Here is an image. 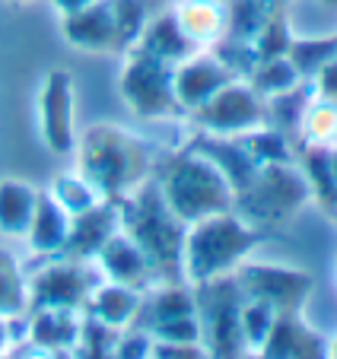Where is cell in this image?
Masks as SVG:
<instances>
[{"instance_id":"obj_1","label":"cell","mask_w":337,"mask_h":359,"mask_svg":"<svg viewBox=\"0 0 337 359\" xmlns=\"http://www.w3.org/2000/svg\"><path fill=\"white\" fill-rule=\"evenodd\" d=\"M77 172L105 201H121L150 182L156 169L153 147L118 124H93L77 137Z\"/></svg>"},{"instance_id":"obj_2","label":"cell","mask_w":337,"mask_h":359,"mask_svg":"<svg viewBox=\"0 0 337 359\" xmlns=\"http://www.w3.org/2000/svg\"><path fill=\"white\" fill-rule=\"evenodd\" d=\"M115 203L118 217H121V232H128L137 248L150 258L156 277H162V283H178L182 280V242L188 226L168 210V203L159 194V184L150 178L134 194Z\"/></svg>"},{"instance_id":"obj_3","label":"cell","mask_w":337,"mask_h":359,"mask_svg":"<svg viewBox=\"0 0 337 359\" xmlns=\"http://www.w3.org/2000/svg\"><path fill=\"white\" fill-rule=\"evenodd\" d=\"M264 229H255L236 213H216V217L197 219L185 229L182 242V280L191 286L207 280L226 277L251 255V248L264 242Z\"/></svg>"},{"instance_id":"obj_4","label":"cell","mask_w":337,"mask_h":359,"mask_svg":"<svg viewBox=\"0 0 337 359\" xmlns=\"http://www.w3.org/2000/svg\"><path fill=\"white\" fill-rule=\"evenodd\" d=\"M156 184H159V194L168 203V210L185 226L216 217V213H230L232 201H236L232 184L201 149H185L172 156L159 169Z\"/></svg>"},{"instance_id":"obj_5","label":"cell","mask_w":337,"mask_h":359,"mask_svg":"<svg viewBox=\"0 0 337 359\" xmlns=\"http://www.w3.org/2000/svg\"><path fill=\"white\" fill-rule=\"evenodd\" d=\"M309 191V178L299 175L293 163L258 165L255 178L232 201V213L255 229H267V226H277L286 217H293L305 203Z\"/></svg>"},{"instance_id":"obj_6","label":"cell","mask_w":337,"mask_h":359,"mask_svg":"<svg viewBox=\"0 0 337 359\" xmlns=\"http://www.w3.org/2000/svg\"><path fill=\"white\" fill-rule=\"evenodd\" d=\"M245 302V292L239 286L236 273L207 280L194 286V315L201 325V344L213 359H242L245 340L239 331V309Z\"/></svg>"},{"instance_id":"obj_7","label":"cell","mask_w":337,"mask_h":359,"mask_svg":"<svg viewBox=\"0 0 337 359\" xmlns=\"http://www.w3.org/2000/svg\"><path fill=\"white\" fill-rule=\"evenodd\" d=\"M176 67L159 57L147 55L140 48H128V64L121 70V95L131 111L140 118H172L178 115L176 86H172Z\"/></svg>"},{"instance_id":"obj_8","label":"cell","mask_w":337,"mask_h":359,"mask_svg":"<svg viewBox=\"0 0 337 359\" xmlns=\"http://www.w3.org/2000/svg\"><path fill=\"white\" fill-rule=\"evenodd\" d=\"M194 121L213 137H239L267 124V105L251 83L232 80L201 109H194Z\"/></svg>"},{"instance_id":"obj_9","label":"cell","mask_w":337,"mask_h":359,"mask_svg":"<svg viewBox=\"0 0 337 359\" xmlns=\"http://www.w3.org/2000/svg\"><path fill=\"white\" fill-rule=\"evenodd\" d=\"M236 280L242 286L245 296L264 299L277 309V315H293L299 312V305L309 299L312 277L303 271H290V267H274V264H239Z\"/></svg>"},{"instance_id":"obj_10","label":"cell","mask_w":337,"mask_h":359,"mask_svg":"<svg viewBox=\"0 0 337 359\" xmlns=\"http://www.w3.org/2000/svg\"><path fill=\"white\" fill-rule=\"evenodd\" d=\"M39 124L41 140L51 153L70 156L77 147L74 128V80L67 70H51L39 93Z\"/></svg>"},{"instance_id":"obj_11","label":"cell","mask_w":337,"mask_h":359,"mask_svg":"<svg viewBox=\"0 0 337 359\" xmlns=\"http://www.w3.org/2000/svg\"><path fill=\"white\" fill-rule=\"evenodd\" d=\"M95 283L86 280L83 261H61L41 271L26 283L29 290V305L32 312L39 309H61V312H77L80 305H86L89 292Z\"/></svg>"},{"instance_id":"obj_12","label":"cell","mask_w":337,"mask_h":359,"mask_svg":"<svg viewBox=\"0 0 337 359\" xmlns=\"http://www.w3.org/2000/svg\"><path fill=\"white\" fill-rule=\"evenodd\" d=\"M232 80H236V76L223 67V61L213 51H194L188 61L176 64V74H172L178 109L182 111L201 109L204 102L213 99V95Z\"/></svg>"},{"instance_id":"obj_13","label":"cell","mask_w":337,"mask_h":359,"mask_svg":"<svg viewBox=\"0 0 337 359\" xmlns=\"http://www.w3.org/2000/svg\"><path fill=\"white\" fill-rule=\"evenodd\" d=\"M95 264H99L102 277H105L108 283H121V286H131V290H140V292L150 290V283L156 280V271H153V264H150V258L137 248L134 238L121 229L99 248Z\"/></svg>"},{"instance_id":"obj_14","label":"cell","mask_w":337,"mask_h":359,"mask_svg":"<svg viewBox=\"0 0 337 359\" xmlns=\"http://www.w3.org/2000/svg\"><path fill=\"white\" fill-rule=\"evenodd\" d=\"M64 39L70 45L83 48V51H124L121 35H118V22L112 13V0H95L93 7L80 10L74 16H64Z\"/></svg>"},{"instance_id":"obj_15","label":"cell","mask_w":337,"mask_h":359,"mask_svg":"<svg viewBox=\"0 0 337 359\" xmlns=\"http://www.w3.org/2000/svg\"><path fill=\"white\" fill-rule=\"evenodd\" d=\"M121 229V217H118V203L115 201H102L93 210L74 217L70 226V238L64 245V258L67 261H89L99 255V248Z\"/></svg>"},{"instance_id":"obj_16","label":"cell","mask_w":337,"mask_h":359,"mask_svg":"<svg viewBox=\"0 0 337 359\" xmlns=\"http://www.w3.org/2000/svg\"><path fill=\"white\" fill-rule=\"evenodd\" d=\"M261 359H328V344L299 321V312L277 315L261 346Z\"/></svg>"},{"instance_id":"obj_17","label":"cell","mask_w":337,"mask_h":359,"mask_svg":"<svg viewBox=\"0 0 337 359\" xmlns=\"http://www.w3.org/2000/svg\"><path fill=\"white\" fill-rule=\"evenodd\" d=\"M70 226H74V217L48 191H39L35 217L26 232V242L32 248V255H45V258L48 255H61L70 238Z\"/></svg>"},{"instance_id":"obj_18","label":"cell","mask_w":337,"mask_h":359,"mask_svg":"<svg viewBox=\"0 0 337 359\" xmlns=\"http://www.w3.org/2000/svg\"><path fill=\"white\" fill-rule=\"evenodd\" d=\"M86 305H89V312H93V318L99 321V325L124 331V327H134L137 315H140L143 292L131 290V286H121V283H108V280H102L99 286H93Z\"/></svg>"},{"instance_id":"obj_19","label":"cell","mask_w":337,"mask_h":359,"mask_svg":"<svg viewBox=\"0 0 337 359\" xmlns=\"http://www.w3.org/2000/svg\"><path fill=\"white\" fill-rule=\"evenodd\" d=\"M134 48H140V51H147V55L159 57V61H166V64H172V67L188 61L194 51H201V48L178 29V22L172 13H162V16H156V20H147V26H143V32H140V39H137Z\"/></svg>"},{"instance_id":"obj_20","label":"cell","mask_w":337,"mask_h":359,"mask_svg":"<svg viewBox=\"0 0 337 359\" xmlns=\"http://www.w3.org/2000/svg\"><path fill=\"white\" fill-rule=\"evenodd\" d=\"M172 16L197 48L216 45L226 35V4H220V0H182L172 10Z\"/></svg>"},{"instance_id":"obj_21","label":"cell","mask_w":337,"mask_h":359,"mask_svg":"<svg viewBox=\"0 0 337 359\" xmlns=\"http://www.w3.org/2000/svg\"><path fill=\"white\" fill-rule=\"evenodd\" d=\"M35 203H39V188L20 178H0V232L10 238H26Z\"/></svg>"},{"instance_id":"obj_22","label":"cell","mask_w":337,"mask_h":359,"mask_svg":"<svg viewBox=\"0 0 337 359\" xmlns=\"http://www.w3.org/2000/svg\"><path fill=\"white\" fill-rule=\"evenodd\" d=\"M194 315V292L188 286L178 283H162L159 290L150 292V299H143L140 305V315H137L134 327H153L162 325V321H172V318H188Z\"/></svg>"},{"instance_id":"obj_23","label":"cell","mask_w":337,"mask_h":359,"mask_svg":"<svg viewBox=\"0 0 337 359\" xmlns=\"http://www.w3.org/2000/svg\"><path fill=\"white\" fill-rule=\"evenodd\" d=\"M29 340L45 350H70L80 340V321L74 312H61V309H39L32 312L29 321Z\"/></svg>"},{"instance_id":"obj_24","label":"cell","mask_w":337,"mask_h":359,"mask_svg":"<svg viewBox=\"0 0 337 359\" xmlns=\"http://www.w3.org/2000/svg\"><path fill=\"white\" fill-rule=\"evenodd\" d=\"M277 10H280L277 0H226V35L223 39L255 41V35Z\"/></svg>"},{"instance_id":"obj_25","label":"cell","mask_w":337,"mask_h":359,"mask_svg":"<svg viewBox=\"0 0 337 359\" xmlns=\"http://www.w3.org/2000/svg\"><path fill=\"white\" fill-rule=\"evenodd\" d=\"M249 83L261 99H274V95H284V93H290V89H296L299 83H305V80L296 74V67H293L286 57H270V61H258Z\"/></svg>"},{"instance_id":"obj_26","label":"cell","mask_w":337,"mask_h":359,"mask_svg":"<svg viewBox=\"0 0 337 359\" xmlns=\"http://www.w3.org/2000/svg\"><path fill=\"white\" fill-rule=\"evenodd\" d=\"M48 194H51L54 201L61 203V207L70 213V217H80V213L93 210L95 203L105 201V197H102L99 191H95L93 184H89L86 178L80 175V172H70V175H58V178L51 182V188H48Z\"/></svg>"},{"instance_id":"obj_27","label":"cell","mask_w":337,"mask_h":359,"mask_svg":"<svg viewBox=\"0 0 337 359\" xmlns=\"http://www.w3.org/2000/svg\"><path fill=\"white\" fill-rule=\"evenodd\" d=\"M277 321V309L264 299H251L245 296L242 309H239V331H242V340H245V350L249 353H261L264 340H267L270 327Z\"/></svg>"},{"instance_id":"obj_28","label":"cell","mask_w":337,"mask_h":359,"mask_svg":"<svg viewBox=\"0 0 337 359\" xmlns=\"http://www.w3.org/2000/svg\"><path fill=\"white\" fill-rule=\"evenodd\" d=\"M29 305V290L22 271L10 251L0 248V318H16Z\"/></svg>"},{"instance_id":"obj_29","label":"cell","mask_w":337,"mask_h":359,"mask_svg":"<svg viewBox=\"0 0 337 359\" xmlns=\"http://www.w3.org/2000/svg\"><path fill=\"white\" fill-rule=\"evenodd\" d=\"M337 57V35L331 39H303V41H293L290 51H286V61L296 67V74L303 76H315L318 70L324 67L328 61Z\"/></svg>"},{"instance_id":"obj_30","label":"cell","mask_w":337,"mask_h":359,"mask_svg":"<svg viewBox=\"0 0 337 359\" xmlns=\"http://www.w3.org/2000/svg\"><path fill=\"white\" fill-rule=\"evenodd\" d=\"M305 137L318 147H337V102H324V99H312L309 109L303 115L299 124Z\"/></svg>"},{"instance_id":"obj_31","label":"cell","mask_w":337,"mask_h":359,"mask_svg":"<svg viewBox=\"0 0 337 359\" xmlns=\"http://www.w3.org/2000/svg\"><path fill=\"white\" fill-rule=\"evenodd\" d=\"M290 45H293V35H290V22H286L284 10H277V13L270 16L267 22H264L261 32L255 35V41H251V48H255L258 61H270V57H286Z\"/></svg>"},{"instance_id":"obj_32","label":"cell","mask_w":337,"mask_h":359,"mask_svg":"<svg viewBox=\"0 0 337 359\" xmlns=\"http://www.w3.org/2000/svg\"><path fill=\"white\" fill-rule=\"evenodd\" d=\"M147 334L153 337V344H201V325H197V315L162 321V325L147 327Z\"/></svg>"},{"instance_id":"obj_33","label":"cell","mask_w":337,"mask_h":359,"mask_svg":"<svg viewBox=\"0 0 337 359\" xmlns=\"http://www.w3.org/2000/svg\"><path fill=\"white\" fill-rule=\"evenodd\" d=\"M150 359H213L204 344H153Z\"/></svg>"},{"instance_id":"obj_34","label":"cell","mask_w":337,"mask_h":359,"mask_svg":"<svg viewBox=\"0 0 337 359\" xmlns=\"http://www.w3.org/2000/svg\"><path fill=\"white\" fill-rule=\"evenodd\" d=\"M315 93H318V99H324V102H337V57L328 61L315 74Z\"/></svg>"},{"instance_id":"obj_35","label":"cell","mask_w":337,"mask_h":359,"mask_svg":"<svg viewBox=\"0 0 337 359\" xmlns=\"http://www.w3.org/2000/svg\"><path fill=\"white\" fill-rule=\"evenodd\" d=\"M51 4L58 7V13L61 16H74V13H80V10L93 7L95 0H51Z\"/></svg>"},{"instance_id":"obj_36","label":"cell","mask_w":337,"mask_h":359,"mask_svg":"<svg viewBox=\"0 0 337 359\" xmlns=\"http://www.w3.org/2000/svg\"><path fill=\"white\" fill-rule=\"evenodd\" d=\"M10 318H0V356H7V346H10Z\"/></svg>"},{"instance_id":"obj_37","label":"cell","mask_w":337,"mask_h":359,"mask_svg":"<svg viewBox=\"0 0 337 359\" xmlns=\"http://www.w3.org/2000/svg\"><path fill=\"white\" fill-rule=\"evenodd\" d=\"M328 169H331V178L337 182V153H334V156L328 153Z\"/></svg>"},{"instance_id":"obj_38","label":"cell","mask_w":337,"mask_h":359,"mask_svg":"<svg viewBox=\"0 0 337 359\" xmlns=\"http://www.w3.org/2000/svg\"><path fill=\"white\" fill-rule=\"evenodd\" d=\"M328 359H337V340H334V346H328Z\"/></svg>"},{"instance_id":"obj_39","label":"cell","mask_w":337,"mask_h":359,"mask_svg":"<svg viewBox=\"0 0 337 359\" xmlns=\"http://www.w3.org/2000/svg\"><path fill=\"white\" fill-rule=\"evenodd\" d=\"M10 4H29V0H10Z\"/></svg>"},{"instance_id":"obj_40","label":"cell","mask_w":337,"mask_h":359,"mask_svg":"<svg viewBox=\"0 0 337 359\" xmlns=\"http://www.w3.org/2000/svg\"><path fill=\"white\" fill-rule=\"evenodd\" d=\"M324 4H331V7H337V0H324Z\"/></svg>"},{"instance_id":"obj_41","label":"cell","mask_w":337,"mask_h":359,"mask_svg":"<svg viewBox=\"0 0 337 359\" xmlns=\"http://www.w3.org/2000/svg\"><path fill=\"white\" fill-rule=\"evenodd\" d=\"M0 359H10V356H0Z\"/></svg>"},{"instance_id":"obj_42","label":"cell","mask_w":337,"mask_h":359,"mask_svg":"<svg viewBox=\"0 0 337 359\" xmlns=\"http://www.w3.org/2000/svg\"><path fill=\"white\" fill-rule=\"evenodd\" d=\"M220 4H226V0H220Z\"/></svg>"}]
</instances>
